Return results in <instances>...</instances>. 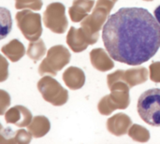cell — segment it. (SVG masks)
<instances>
[{
  "instance_id": "cell-2",
  "label": "cell",
  "mask_w": 160,
  "mask_h": 144,
  "mask_svg": "<svg viewBox=\"0 0 160 144\" xmlns=\"http://www.w3.org/2000/svg\"><path fill=\"white\" fill-rule=\"evenodd\" d=\"M137 110L140 117L152 127H160V89L153 88L139 97Z\"/></svg>"
},
{
  "instance_id": "cell-3",
  "label": "cell",
  "mask_w": 160,
  "mask_h": 144,
  "mask_svg": "<svg viewBox=\"0 0 160 144\" xmlns=\"http://www.w3.org/2000/svg\"><path fill=\"white\" fill-rule=\"evenodd\" d=\"M154 14H155V17H156V19H157V21H158V22L159 23L160 25V5L155 9V12H154Z\"/></svg>"
},
{
  "instance_id": "cell-1",
  "label": "cell",
  "mask_w": 160,
  "mask_h": 144,
  "mask_svg": "<svg viewBox=\"0 0 160 144\" xmlns=\"http://www.w3.org/2000/svg\"><path fill=\"white\" fill-rule=\"evenodd\" d=\"M102 39L113 60L138 66L159 50L160 25L146 8L122 7L108 18Z\"/></svg>"
}]
</instances>
